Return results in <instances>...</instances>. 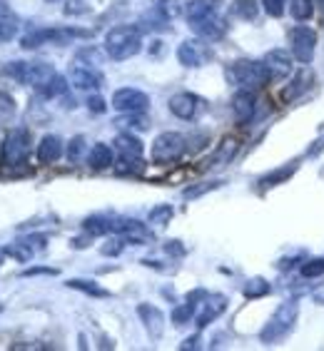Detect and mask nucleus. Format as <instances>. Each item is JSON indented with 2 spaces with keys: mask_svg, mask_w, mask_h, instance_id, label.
Segmentation results:
<instances>
[{
  "mask_svg": "<svg viewBox=\"0 0 324 351\" xmlns=\"http://www.w3.org/2000/svg\"><path fill=\"white\" fill-rule=\"evenodd\" d=\"M224 77L230 85H235L237 90H255L262 88L272 80L270 70L264 65V60H235L227 65L224 70Z\"/></svg>",
  "mask_w": 324,
  "mask_h": 351,
  "instance_id": "f257e3e1",
  "label": "nucleus"
},
{
  "mask_svg": "<svg viewBox=\"0 0 324 351\" xmlns=\"http://www.w3.org/2000/svg\"><path fill=\"white\" fill-rule=\"evenodd\" d=\"M142 50V33L135 25H117L105 35V53L113 60H130Z\"/></svg>",
  "mask_w": 324,
  "mask_h": 351,
  "instance_id": "f03ea898",
  "label": "nucleus"
},
{
  "mask_svg": "<svg viewBox=\"0 0 324 351\" xmlns=\"http://www.w3.org/2000/svg\"><path fill=\"white\" fill-rule=\"evenodd\" d=\"M297 317H299V302L297 299H292V302H282V304L277 306V311L272 314L270 322H267V326L262 329L259 339H262L264 344H277V341H282V339L294 329Z\"/></svg>",
  "mask_w": 324,
  "mask_h": 351,
  "instance_id": "7ed1b4c3",
  "label": "nucleus"
},
{
  "mask_svg": "<svg viewBox=\"0 0 324 351\" xmlns=\"http://www.w3.org/2000/svg\"><path fill=\"white\" fill-rule=\"evenodd\" d=\"M3 75L8 77H13L18 80L21 85H30V88L40 90L43 85L53 80L55 75V68L53 65H47V62H23V60H15V62H8L5 68H3Z\"/></svg>",
  "mask_w": 324,
  "mask_h": 351,
  "instance_id": "20e7f679",
  "label": "nucleus"
},
{
  "mask_svg": "<svg viewBox=\"0 0 324 351\" xmlns=\"http://www.w3.org/2000/svg\"><path fill=\"white\" fill-rule=\"evenodd\" d=\"M115 152H117V172L120 175L142 172V167H145V162H142L145 145L132 132H120L115 137Z\"/></svg>",
  "mask_w": 324,
  "mask_h": 351,
  "instance_id": "39448f33",
  "label": "nucleus"
},
{
  "mask_svg": "<svg viewBox=\"0 0 324 351\" xmlns=\"http://www.w3.org/2000/svg\"><path fill=\"white\" fill-rule=\"evenodd\" d=\"M185 149H187V142L180 132H162L152 142L150 157L155 165H172L185 155Z\"/></svg>",
  "mask_w": 324,
  "mask_h": 351,
  "instance_id": "423d86ee",
  "label": "nucleus"
},
{
  "mask_svg": "<svg viewBox=\"0 0 324 351\" xmlns=\"http://www.w3.org/2000/svg\"><path fill=\"white\" fill-rule=\"evenodd\" d=\"M30 157V132L25 128H13L3 140V165L21 167Z\"/></svg>",
  "mask_w": 324,
  "mask_h": 351,
  "instance_id": "0eeeda50",
  "label": "nucleus"
},
{
  "mask_svg": "<svg viewBox=\"0 0 324 351\" xmlns=\"http://www.w3.org/2000/svg\"><path fill=\"white\" fill-rule=\"evenodd\" d=\"M90 33H85V30H58V27H38V30H33V33H27L25 38H23V47L25 50H33V47H40V45H47V43H58V45H62V43L73 40V38H88Z\"/></svg>",
  "mask_w": 324,
  "mask_h": 351,
  "instance_id": "6e6552de",
  "label": "nucleus"
},
{
  "mask_svg": "<svg viewBox=\"0 0 324 351\" xmlns=\"http://www.w3.org/2000/svg\"><path fill=\"white\" fill-rule=\"evenodd\" d=\"M314 47H317V33L307 25H297L290 30V50L294 60L312 62L314 58Z\"/></svg>",
  "mask_w": 324,
  "mask_h": 351,
  "instance_id": "1a4fd4ad",
  "label": "nucleus"
},
{
  "mask_svg": "<svg viewBox=\"0 0 324 351\" xmlns=\"http://www.w3.org/2000/svg\"><path fill=\"white\" fill-rule=\"evenodd\" d=\"M113 108L117 112H145L150 108V97L142 90L122 88L113 95Z\"/></svg>",
  "mask_w": 324,
  "mask_h": 351,
  "instance_id": "9d476101",
  "label": "nucleus"
},
{
  "mask_svg": "<svg viewBox=\"0 0 324 351\" xmlns=\"http://www.w3.org/2000/svg\"><path fill=\"white\" fill-rule=\"evenodd\" d=\"M115 234H120L122 239H125L128 244H132V247H140V244L152 242V232H150L142 222H137V219H128V217H117Z\"/></svg>",
  "mask_w": 324,
  "mask_h": 351,
  "instance_id": "9b49d317",
  "label": "nucleus"
},
{
  "mask_svg": "<svg viewBox=\"0 0 324 351\" xmlns=\"http://www.w3.org/2000/svg\"><path fill=\"white\" fill-rule=\"evenodd\" d=\"M227 309V297L224 294H207L200 304V311L195 314L197 329H205L207 324H212L215 319H220Z\"/></svg>",
  "mask_w": 324,
  "mask_h": 351,
  "instance_id": "f8f14e48",
  "label": "nucleus"
},
{
  "mask_svg": "<svg viewBox=\"0 0 324 351\" xmlns=\"http://www.w3.org/2000/svg\"><path fill=\"white\" fill-rule=\"evenodd\" d=\"M200 108H202V100L192 93H177L170 97V112L180 120H195Z\"/></svg>",
  "mask_w": 324,
  "mask_h": 351,
  "instance_id": "ddd939ff",
  "label": "nucleus"
},
{
  "mask_svg": "<svg viewBox=\"0 0 324 351\" xmlns=\"http://www.w3.org/2000/svg\"><path fill=\"white\" fill-rule=\"evenodd\" d=\"M207 58H209V50L200 40H185L177 47V60L185 68H202Z\"/></svg>",
  "mask_w": 324,
  "mask_h": 351,
  "instance_id": "4468645a",
  "label": "nucleus"
},
{
  "mask_svg": "<svg viewBox=\"0 0 324 351\" xmlns=\"http://www.w3.org/2000/svg\"><path fill=\"white\" fill-rule=\"evenodd\" d=\"M255 110H257L255 90H237L235 97H232V112H235L237 122H240V125L250 122L252 117H255Z\"/></svg>",
  "mask_w": 324,
  "mask_h": 351,
  "instance_id": "2eb2a0df",
  "label": "nucleus"
},
{
  "mask_svg": "<svg viewBox=\"0 0 324 351\" xmlns=\"http://www.w3.org/2000/svg\"><path fill=\"white\" fill-rule=\"evenodd\" d=\"M70 82H73L78 90H100L102 88V75L95 68H90V65L78 62V65L70 70Z\"/></svg>",
  "mask_w": 324,
  "mask_h": 351,
  "instance_id": "dca6fc26",
  "label": "nucleus"
},
{
  "mask_svg": "<svg viewBox=\"0 0 324 351\" xmlns=\"http://www.w3.org/2000/svg\"><path fill=\"white\" fill-rule=\"evenodd\" d=\"M189 25L195 27V33L205 40H220L224 33H227V21H224L222 15H209V18H202V21L197 23H189Z\"/></svg>",
  "mask_w": 324,
  "mask_h": 351,
  "instance_id": "f3484780",
  "label": "nucleus"
},
{
  "mask_svg": "<svg viewBox=\"0 0 324 351\" xmlns=\"http://www.w3.org/2000/svg\"><path fill=\"white\" fill-rule=\"evenodd\" d=\"M237 149H240V140L237 137H224L220 145H217V149L209 155V160L205 162V167L212 169V167H224V165H230L232 160H235Z\"/></svg>",
  "mask_w": 324,
  "mask_h": 351,
  "instance_id": "a211bd4d",
  "label": "nucleus"
},
{
  "mask_svg": "<svg viewBox=\"0 0 324 351\" xmlns=\"http://www.w3.org/2000/svg\"><path fill=\"white\" fill-rule=\"evenodd\" d=\"M137 317L142 319V324L148 329V334L152 339H160L165 331V314L152 304H140L137 306Z\"/></svg>",
  "mask_w": 324,
  "mask_h": 351,
  "instance_id": "6ab92c4d",
  "label": "nucleus"
},
{
  "mask_svg": "<svg viewBox=\"0 0 324 351\" xmlns=\"http://www.w3.org/2000/svg\"><path fill=\"white\" fill-rule=\"evenodd\" d=\"M222 10V0H189L185 5V15H187L189 23H197L209 15H217Z\"/></svg>",
  "mask_w": 324,
  "mask_h": 351,
  "instance_id": "aec40b11",
  "label": "nucleus"
},
{
  "mask_svg": "<svg viewBox=\"0 0 324 351\" xmlns=\"http://www.w3.org/2000/svg\"><path fill=\"white\" fill-rule=\"evenodd\" d=\"M264 65L270 70L272 80L275 77H287L292 73V55L287 50H270L264 55Z\"/></svg>",
  "mask_w": 324,
  "mask_h": 351,
  "instance_id": "412c9836",
  "label": "nucleus"
},
{
  "mask_svg": "<svg viewBox=\"0 0 324 351\" xmlns=\"http://www.w3.org/2000/svg\"><path fill=\"white\" fill-rule=\"evenodd\" d=\"M88 165H90V169H97V172L113 167V165H115V152H113V147L105 145V142H95L88 152Z\"/></svg>",
  "mask_w": 324,
  "mask_h": 351,
  "instance_id": "4be33fe9",
  "label": "nucleus"
},
{
  "mask_svg": "<svg viewBox=\"0 0 324 351\" xmlns=\"http://www.w3.org/2000/svg\"><path fill=\"white\" fill-rule=\"evenodd\" d=\"M62 140L58 135H45L38 145V160L40 165H55L62 157Z\"/></svg>",
  "mask_w": 324,
  "mask_h": 351,
  "instance_id": "5701e85b",
  "label": "nucleus"
},
{
  "mask_svg": "<svg viewBox=\"0 0 324 351\" xmlns=\"http://www.w3.org/2000/svg\"><path fill=\"white\" fill-rule=\"evenodd\" d=\"M115 222L117 217L110 215H93L82 222V230L88 232L90 237H105V234H115Z\"/></svg>",
  "mask_w": 324,
  "mask_h": 351,
  "instance_id": "b1692460",
  "label": "nucleus"
},
{
  "mask_svg": "<svg viewBox=\"0 0 324 351\" xmlns=\"http://www.w3.org/2000/svg\"><path fill=\"white\" fill-rule=\"evenodd\" d=\"M312 82H314V75H312V70H299V73L294 75V77H292L290 88H287L282 93V97L287 102H290V100H297L299 95L310 93V90H312Z\"/></svg>",
  "mask_w": 324,
  "mask_h": 351,
  "instance_id": "393cba45",
  "label": "nucleus"
},
{
  "mask_svg": "<svg viewBox=\"0 0 324 351\" xmlns=\"http://www.w3.org/2000/svg\"><path fill=\"white\" fill-rule=\"evenodd\" d=\"M294 172H297V162L282 165L279 169H275V172H270V175H264L262 180H259V184H262L264 189H267V187H277V184L287 182V180H290Z\"/></svg>",
  "mask_w": 324,
  "mask_h": 351,
  "instance_id": "a878e982",
  "label": "nucleus"
},
{
  "mask_svg": "<svg viewBox=\"0 0 324 351\" xmlns=\"http://www.w3.org/2000/svg\"><path fill=\"white\" fill-rule=\"evenodd\" d=\"M18 35V18H15L10 10L0 8V45L3 43H10Z\"/></svg>",
  "mask_w": 324,
  "mask_h": 351,
  "instance_id": "bb28decb",
  "label": "nucleus"
},
{
  "mask_svg": "<svg viewBox=\"0 0 324 351\" xmlns=\"http://www.w3.org/2000/svg\"><path fill=\"white\" fill-rule=\"evenodd\" d=\"M68 287H70V289H75V291H82V294H88V297H97V299L110 297L108 289L97 287V282H90V279H70Z\"/></svg>",
  "mask_w": 324,
  "mask_h": 351,
  "instance_id": "cd10ccee",
  "label": "nucleus"
},
{
  "mask_svg": "<svg viewBox=\"0 0 324 351\" xmlns=\"http://www.w3.org/2000/svg\"><path fill=\"white\" fill-rule=\"evenodd\" d=\"M38 93H40L43 97H47V100H53V97H60V95L68 93V80H65L62 75H55L53 80L47 82V85H43Z\"/></svg>",
  "mask_w": 324,
  "mask_h": 351,
  "instance_id": "c85d7f7f",
  "label": "nucleus"
},
{
  "mask_svg": "<svg viewBox=\"0 0 324 351\" xmlns=\"http://www.w3.org/2000/svg\"><path fill=\"white\" fill-rule=\"evenodd\" d=\"M232 13L237 18H242V21H255L257 13H259V5H257V0H235L232 3Z\"/></svg>",
  "mask_w": 324,
  "mask_h": 351,
  "instance_id": "c756f323",
  "label": "nucleus"
},
{
  "mask_svg": "<svg viewBox=\"0 0 324 351\" xmlns=\"http://www.w3.org/2000/svg\"><path fill=\"white\" fill-rule=\"evenodd\" d=\"M157 10V13L165 18V21H175L177 15L183 13V0H157L155 5H152Z\"/></svg>",
  "mask_w": 324,
  "mask_h": 351,
  "instance_id": "7c9ffc66",
  "label": "nucleus"
},
{
  "mask_svg": "<svg viewBox=\"0 0 324 351\" xmlns=\"http://www.w3.org/2000/svg\"><path fill=\"white\" fill-rule=\"evenodd\" d=\"M290 10L294 21H310L314 15V0H292Z\"/></svg>",
  "mask_w": 324,
  "mask_h": 351,
  "instance_id": "2f4dec72",
  "label": "nucleus"
},
{
  "mask_svg": "<svg viewBox=\"0 0 324 351\" xmlns=\"http://www.w3.org/2000/svg\"><path fill=\"white\" fill-rule=\"evenodd\" d=\"M264 294H270V284L264 282L262 277L250 279L247 287H244V297L247 299H259V297H264Z\"/></svg>",
  "mask_w": 324,
  "mask_h": 351,
  "instance_id": "473e14b6",
  "label": "nucleus"
},
{
  "mask_svg": "<svg viewBox=\"0 0 324 351\" xmlns=\"http://www.w3.org/2000/svg\"><path fill=\"white\" fill-rule=\"evenodd\" d=\"M170 219H172V207L170 204H157L150 212V224H155V227H165Z\"/></svg>",
  "mask_w": 324,
  "mask_h": 351,
  "instance_id": "72a5a7b5",
  "label": "nucleus"
},
{
  "mask_svg": "<svg viewBox=\"0 0 324 351\" xmlns=\"http://www.w3.org/2000/svg\"><path fill=\"white\" fill-rule=\"evenodd\" d=\"M95 8V0H68V5L62 13L65 15H85V13H93Z\"/></svg>",
  "mask_w": 324,
  "mask_h": 351,
  "instance_id": "f704fd0d",
  "label": "nucleus"
},
{
  "mask_svg": "<svg viewBox=\"0 0 324 351\" xmlns=\"http://www.w3.org/2000/svg\"><path fill=\"white\" fill-rule=\"evenodd\" d=\"M324 274V259L317 257V259H307L302 264V277L304 279H314V277H322Z\"/></svg>",
  "mask_w": 324,
  "mask_h": 351,
  "instance_id": "c9c22d12",
  "label": "nucleus"
},
{
  "mask_svg": "<svg viewBox=\"0 0 324 351\" xmlns=\"http://www.w3.org/2000/svg\"><path fill=\"white\" fill-rule=\"evenodd\" d=\"M195 317V304H180V306H175V309H172V324H187L189 319Z\"/></svg>",
  "mask_w": 324,
  "mask_h": 351,
  "instance_id": "e433bc0d",
  "label": "nucleus"
},
{
  "mask_svg": "<svg viewBox=\"0 0 324 351\" xmlns=\"http://www.w3.org/2000/svg\"><path fill=\"white\" fill-rule=\"evenodd\" d=\"M82 152H85V137H73L68 142V162H80Z\"/></svg>",
  "mask_w": 324,
  "mask_h": 351,
  "instance_id": "4c0bfd02",
  "label": "nucleus"
},
{
  "mask_svg": "<svg viewBox=\"0 0 324 351\" xmlns=\"http://www.w3.org/2000/svg\"><path fill=\"white\" fill-rule=\"evenodd\" d=\"M125 244H128V242H125V239H122V237L117 234V237H113V239H108V242L102 244L100 252L105 254V257H117V254H120V252L125 250Z\"/></svg>",
  "mask_w": 324,
  "mask_h": 351,
  "instance_id": "58836bf2",
  "label": "nucleus"
},
{
  "mask_svg": "<svg viewBox=\"0 0 324 351\" xmlns=\"http://www.w3.org/2000/svg\"><path fill=\"white\" fill-rule=\"evenodd\" d=\"M220 184H222V180H215V182H202V184H197V187H187L183 192V197H185V199H195V197L205 195V192H209V189H217Z\"/></svg>",
  "mask_w": 324,
  "mask_h": 351,
  "instance_id": "ea45409f",
  "label": "nucleus"
},
{
  "mask_svg": "<svg viewBox=\"0 0 324 351\" xmlns=\"http://www.w3.org/2000/svg\"><path fill=\"white\" fill-rule=\"evenodd\" d=\"M18 242H23V244H25L27 250L40 252V250H45L47 237H45V234H27V237H23V239H18Z\"/></svg>",
  "mask_w": 324,
  "mask_h": 351,
  "instance_id": "a19ab883",
  "label": "nucleus"
},
{
  "mask_svg": "<svg viewBox=\"0 0 324 351\" xmlns=\"http://www.w3.org/2000/svg\"><path fill=\"white\" fill-rule=\"evenodd\" d=\"M15 100H13V95H8V93H0V117H13L15 115Z\"/></svg>",
  "mask_w": 324,
  "mask_h": 351,
  "instance_id": "79ce46f5",
  "label": "nucleus"
},
{
  "mask_svg": "<svg viewBox=\"0 0 324 351\" xmlns=\"http://www.w3.org/2000/svg\"><path fill=\"white\" fill-rule=\"evenodd\" d=\"M264 10H267V15H272V18H279V15H284V10H287V0H262Z\"/></svg>",
  "mask_w": 324,
  "mask_h": 351,
  "instance_id": "37998d69",
  "label": "nucleus"
},
{
  "mask_svg": "<svg viewBox=\"0 0 324 351\" xmlns=\"http://www.w3.org/2000/svg\"><path fill=\"white\" fill-rule=\"evenodd\" d=\"M88 110H90V112H95V115H102V112L108 110V105H105V100H102V97L93 95V97H88Z\"/></svg>",
  "mask_w": 324,
  "mask_h": 351,
  "instance_id": "c03bdc74",
  "label": "nucleus"
},
{
  "mask_svg": "<svg viewBox=\"0 0 324 351\" xmlns=\"http://www.w3.org/2000/svg\"><path fill=\"white\" fill-rule=\"evenodd\" d=\"M165 252H167V254H172V257H183L185 252V247H183V242H177V239H172V242H167L165 244Z\"/></svg>",
  "mask_w": 324,
  "mask_h": 351,
  "instance_id": "a18cd8bd",
  "label": "nucleus"
},
{
  "mask_svg": "<svg viewBox=\"0 0 324 351\" xmlns=\"http://www.w3.org/2000/svg\"><path fill=\"white\" fill-rule=\"evenodd\" d=\"M78 60H90V65H100V60H102V55L97 53V50H82L80 55H78Z\"/></svg>",
  "mask_w": 324,
  "mask_h": 351,
  "instance_id": "49530a36",
  "label": "nucleus"
},
{
  "mask_svg": "<svg viewBox=\"0 0 324 351\" xmlns=\"http://www.w3.org/2000/svg\"><path fill=\"white\" fill-rule=\"evenodd\" d=\"M35 274H58V269H50V267H35V269H25L21 277H35Z\"/></svg>",
  "mask_w": 324,
  "mask_h": 351,
  "instance_id": "de8ad7c7",
  "label": "nucleus"
},
{
  "mask_svg": "<svg viewBox=\"0 0 324 351\" xmlns=\"http://www.w3.org/2000/svg\"><path fill=\"white\" fill-rule=\"evenodd\" d=\"M312 299H314L317 304H322V306H324V284H319L317 289L312 291Z\"/></svg>",
  "mask_w": 324,
  "mask_h": 351,
  "instance_id": "09e8293b",
  "label": "nucleus"
},
{
  "mask_svg": "<svg viewBox=\"0 0 324 351\" xmlns=\"http://www.w3.org/2000/svg\"><path fill=\"white\" fill-rule=\"evenodd\" d=\"M197 346H200V337H192V339H185L180 349H197Z\"/></svg>",
  "mask_w": 324,
  "mask_h": 351,
  "instance_id": "8fccbe9b",
  "label": "nucleus"
},
{
  "mask_svg": "<svg viewBox=\"0 0 324 351\" xmlns=\"http://www.w3.org/2000/svg\"><path fill=\"white\" fill-rule=\"evenodd\" d=\"M3 257H5V252H0V264H3Z\"/></svg>",
  "mask_w": 324,
  "mask_h": 351,
  "instance_id": "3c124183",
  "label": "nucleus"
},
{
  "mask_svg": "<svg viewBox=\"0 0 324 351\" xmlns=\"http://www.w3.org/2000/svg\"><path fill=\"white\" fill-rule=\"evenodd\" d=\"M47 3H55V0H47Z\"/></svg>",
  "mask_w": 324,
  "mask_h": 351,
  "instance_id": "603ef678",
  "label": "nucleus"
},
{
  "mask_svg": "<svg viewBox=\"0 0 324 351\" xmlns=\"http://www.w3.org/2000/svg\"><path fill=\"white\" fill-rule=\"evenodd\" d=\"M0 311H3V304H0Z\"/></svg>",
  "mask_w": 324,
  "mask_h": 351,
  "instance_id": "864d4df0",
  "label": "nucleus"
}]
</instances>
